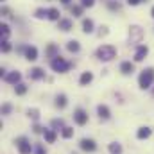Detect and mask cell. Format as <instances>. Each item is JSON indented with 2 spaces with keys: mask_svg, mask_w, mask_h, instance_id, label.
Here are the masks:
<instances>
[{
  "mask_svg": "<svg viewBox=\"0 0 154 154\" xmlns=\"http://www.w3.org/2000/svg\"><path fill=\"white\" fill-rule=\"evenodd\" d=\"M66 50L75 54V52H79V50H81V43H79L77 39H70V41L66 43Z\"/></svg>",
  "mask_w": 154,
  "mask_h": 154,
  "instance_id": "obj_21",
  "label": "cell"
},
{
  "mask_svg": "<svg viewBox=\"0 0 154 154\" xmlns=\"http://www.w3.org/2000/svg\"><path fill=\"white\" fill-rule=\"evenodd\" d=\"M50 127H52L54 131H61V129L65 127V120H63V118H54V120L50 122Z\"/></svg>",
  "mask_w": 154,
  "mask_h": 154,
  "instance_id": "obj_23",
  "label": "cell"
},
{
  "mask_svg": "<svg viewBox=\"0 0 154 154\" xmlns=\"http://www.w3.org/2000/svg\"><path fill=\"white\" fill-rule=\"evenodd\" d=\"M74 122L77 125H86L88 124V113L82 109V108H77L74 111Z\"/></svg>",
  "mask_w": 154,
  "mask_h": 154,
  "instance_id": "obj_6",
  "label": "cell"
},
{
  "mask_svg": "<svg viewBox=\"0 0 154 154\" xmlns=\"http://www.w3.org/2000/svg\"><path fill=\"white\" fill-rule=\"evenodd\" d=\"M108 151H109V154H122V145L118 142H111L108 145Z\"/></svg>",
  "mask_w": 154,
  "mask_h": 154,
  "instance_id": "obj_24",
  "label": "cell"
},
{
  "mask_svg": "<svg viewBox=\"0 0 154 154\" xmlns=\"http://www.w3.org/2000/svg\"><path fill=\"white\" fill-rule=\"evenodd\" d=\"M97 115H99L100 120H109L111 118V111H109V108L106 104H99L97 106Z\"/></svg>",
  "mask_w": 154,
  "mask_h": 154,
  "instance_id": "obj_10",
  "label": "cell"
},
{
  "mask_svg": "<svg viewBox=\"0 0 154 154\" xmlns=\"http://www.w3.org/2000/svg\"><path fill=\"white\" fill-rule=\"evenodd\" d=\"M23 56H25L27 61H36L38 59V48L36 47H27L25 52H23Z\"/></svg>",
  "mask_w": 154,
  "mask_h": 154,
  "instance_id": "obj_15",
  "label": "cell"
},
{
  "mask_svg": "<svg viewBox=\"0 0 154 154\" xmlns=\"http://www.w3.org/2000/svg\"><path fill=\"white\" fill-rule=\"evenodd\" d=\"M95 56H97V59H99V61L108 63V61H111V59H115V57H116V48L113 47V45H102V47H99V48H97Z\"/></svg>",
  "mask_w": 154,
  "mask_h": 154,
  "instance_id": "obj_2",
  "label": "cell"
},
{
  "mask_svg": "<svg viewBox=\"0 0 154 154\" xmlns=\"http://www.w3.org/2000/svg\"><path fill=\"white\" fill-rule=\"evenodd\" d=\"M54 106H56L57 109H65V108L68 106V97H66L65 93H57L56 99H54Z\"/></svg>",
  "mask_w": 154,
  "mask_h": 154,
  "instance_id": "obj_9",
  "label": "cell"
},
{
  "mask_svg": "<svg viewBox=\"0 0 154 154\" xmlns=\"http://www.w3.org/2000/svg\"><path fill=\"white\" fill-rule=\"evenodd\" d=\"M45 54H47V57L54 59L56 56H59V47H57V45H54V43H50V45L45 48Z\"/></svg>",
  "mask_w": 154,
  "mask_h": 154,
  "instance_id": "obj_17",
  "label": "cell"
},
{
  "mask_svg": "<svg viewBox=\"0 0 154 154\" xmlns=\"http://www.w3.org/2000/svg\"><path fill=\"white\" fill-rule=\"evenodd\" d=\"M91 81H93V74L91 72H82L81 77H79V84L81 86H88V84H91Z\"/></svg>",
  "mask_w": 154,
  "mask_h": 154,
  "instance_id": "obj_18",
  "label": "cell"
},
{
  "mask_svg": "<svg viewBox=\"0 0 154 154\" xmlns=\"http://www.w3.org/2000/svg\"><path fill=\"white\" fill-rule=\"evenodd\" d=\"M61 2H63V4H70V0H61Z\"/></svg>",
  "mask_w": 154,
  "mask_h": 154,
  "instance_id": "obj_40",
  "label": "cell"
},
{
  "mask_svg": "<svg viewBox=\"0 0 154 154\" xmlns=\"http://www.w3.org/2000/svg\"><path fill=\"white\" fill-rule=\"evenodd\" d=\"M93 27H95V23H93L91 18H84V20H82V32H84V34H91V32L95 31Z\"/></svg>",
  "mask_w": 154,
  "mask_h": 154,
  "instance_id": "obj_16",
  "label": "cell"
},
{
  "mask_svg": "<svg viewBox=\"0 0 154 154\" xmlns=\"http://www.w3.org/2000/svg\"><path fill=\"white\" fill-rule=\"evenodd\" d=\"M43 136H45V142H47V143H54L56 138H57V134H56L54 129H45V131H43Z\"/></svg>",
  "mask_w": 154,
  "mask_h": 154,
  "instance_id": "obj_20",
  "label": "cell"
},
{
  "mask_svg": "<svg viewBox=\"0 0 154 154\" xmlns=\"http://www.w3.org/2000/svg\"><path fill=\"white\" fill-rule=\"evenodd\" d=\"M14 143H16V149H18L20 154H32L34 152L32 143H31L29 138H25V136H18V138L14 140Z\"/></svg>",
  "mask_w": 154,
  "mask_h": 154,
  "instance_id": "obj_4",
  "label": "cell"
},
{
  "mask_svg": "<svg viewBox=\"0 0 154 154\" xmlns=\"http://www.w3.org/2000/svg\"><path fill=\"white\" fill-rule=\"evenodd\" d=\"M72 66H74V63L66 61V59L61 57V56H56L54 59H50V68H52L56 74H66Z\"/></svg>",
  "mask_w": 154,
  "mask_h": 154,
  "instance_id": "obj_1",
  "label": "cell"
},
{
  "mask_svg": "<svg viewBox=\"0 0 154 154\" xmlns=\"http://www.w3.org/2000/svg\"><path fill=\"white\" fill-rule=\"evenodd\" d=\"M27 90H29V88H27L25 82H18V84L14 86V93H16V95H25Z\"/></svg>",
  "mask_w": 154,
  "mask_h": 154,
  "instance_id": "obj_25",
  "label": "cell"
},
{
  "mask_svg": "<svg viewBox=\"0 0 154 154\" xmlns=\"http://www.w3.org/2000/svg\"><path fill=\"white\" fill-rule=\"evenodd\" d=\"M0 32H2L4 39H7V36L11 34V29H9V25H7V23H2V27H0Z\"/></svg>",
  "mask_w": 154,
  "mask_h": 154,
  "instance_id": "obj_29",
  "label": "cell"
},
{
  "mask_svg": "<svg viewBox=\"0 0 154 154\" xmlns=\"http://www.w3.org/2000/svg\"><path fill=\"white\" fill-rule=\"evenodd\" d=\"M27 116L32 118L34 122H38L39 120V109H36V108H29V109H27Z\"/></svg>",
  "mask_w": 154,
  "mask_h": 154,
  "instance_id": "obj_27",
  "label": "cell"
},
{
  "mask_svg": "<svg viewBox=\"0 0 154 154\" xmlns=\"http://www.w3.org/2000/svg\"><path fill=\"white\" fill-rule=\"evenodd\" d=\"M154 84V68H143L142 70V74L138 75V86L142 88V90H149V88H152Z\"/></svg>",
  "mask_w": 154,
  "mask_h": 154,
  "instance_id": "obj_3",
  "label": "cell"
},
{
  "mask_svg": "<svg viewBox=\"0 0 154 154\" xmlns=\"http://www.w3.org/2000/svg\"><path fill=\"white\" fill-rule=\"evenodd\" d=\"M143 36V31L138 27V25H133V27H129V39L133 41V43H138L140 39Z\"/></svg>",
  "mask_w": 154,
  "mask_h": 154,
  "instance_id": "obj_8",
  "label": "cell"
},
{
  "mask_svg": "<svg viewBox=\"0 0 154 154\" xmlns=\"http://www.w3.org/2000/svg\"><path fill=\"white\" fill-rule=\"evenodd\" d=\"M4 81H5V82H9V84H14V86H16L18 82H22V74H20V72H16V70H14V72H9L7 75L4 77Z\"/></svg>",
  "mask_w": 154,
  "mask_h": 154,
  "instance_id": "obj_11",
  "label": "cell"
},
{
  "mask_svg": "<svg viewBox=\"0 0 154 154\" xmlns=\"http://www.w3.org/2000/svg\"><path fill=\"white\" fill-rule=\"evenodd\" d=\"M151 134H152V129L147 127V125H143V127H140L136 131V138L138 140H147V138H151Z\"/></svg>",
  "mask_w": 154,
  "mask_h": 154,
  "instance_id": "obj_14",
  "label": "cell"
},
{
  "mask_svg": "<svg viewBox=\"0 0 154 154\" xmlns=\"http://www.w3.org/2000/svg\"><path fill=\"white\" fill-rule=\"evenodd\" d=\"M57 29H61L63 32H68V31L72 29V20H68V18H61V20L57 22Z\"/></svg>",
  "mask_w": 154,
  "mask_h": 154,
  "instance_id": "obj_19",
  "label": "cell"
},
{
  "mask_svg": "<svg viewBox=\"0 0 154 154\" xmlns=\"http://www.w3.org/2000/svg\"><path fill=\"white\" fill-rule=\"evenodd\" d=\"M72 136H74V127H68V125H65V127L61 129V138L68 140V138H72Z\"/></svg>",
  "mask_w": 154,
  "mask_h": 154,
  "instance_id": "obj_26",
  "label": "cell"
},
{
  "mask_svg": "<svg viewBox=\"0 0 154 154\" xmlns=\"http://www.w3.org/2000/svg\"><path fill=\"white\" fill-rule=\"evenodd\" d=\"M100 29H102V31L99 32V36H106V34H108V27H100Z\"/></svg>",
  "mask_w": 154,
  "mask_h": 154,
  "instance_id": "obj_38",
  "label": "cell"
},
{
  "mask_svg": "<svg viewBox=\"0 0 154 154\" xmlns=\"http://www.w3.org/2000/svg\"><path fill=\"white\" fill-rule=\"evenodd\" d=\"M32 154H47V149L43 147V143H36V145H34V152Z\"/></svg>",
  "mask_w": 154,
  "mask_h": 154,
  "instance_id": "obj_30",
  "label": "cell"
},
{
  "mask_svg": "<svg viewBox=\"0 0 154 154\" xmlns=\"http://www.w3.org/2000/svg\"><path fill=\"white\" fill-rule=\"evenodd\" d=\"M2 14H4V16H11V11H9L7 7H2Z\"/></svg>",
  "mask_w": 154,
  "mask_h": 154,
  "instance_id": "obj_37",
  "label": "cell"
},
{
  "mask_svg": "<svg viewBox=\"0 0 154 154\" xmlns=\"http://www.w3.org/2000/svg\"><path fill=\"white\" fill-rule=\"evenodd\" d=\"M93 4H95V0H81L82 7H93Z\"/></svg>",
  "mask_w": 154,
  "mask_h": 154,
  "instance_id": "obj_36",
  "label": "cell"
},
{
  "mask_svg": "<svg viewBox=\"0 0 154 154\" xmlns=\"http://www.w3.org/2000/svg\"><path fill=\"white\" fill-rule=\"evenodd\" d=\"M152 97H154V88H152Z\"/></svg>",
  "mask_w": 154,
  "mask_h": 154,
  "instance_id": "obj_42",
  "label": "cell"
},
{
  "mask_svg": "<svg viewBox=\"0 0 154 154\" xmlns=\"http://www.w3.org/2000/svg\"><path fill=\"white\" fill-rule=\"evenodd\" d=\"M11 111H13V106L11 104H4L2 106V115H9Z\"/></svg>",
  "mask_w": 154,
  "mask_h": 154,
  "instance_id": "obj_35",
  "label": "cell"
},
{
  "mask_svg": "<svg viewBox=\"0 0 154 154\" xmlns=\"http://www.w3.org/2000/svg\"><path fill=\"white\" fill-rule=\"evenodd\" d=\"M120 72H122L124 75H131V74L134 72V63H131V61H122V63H120Z\"/></svg>",
  "mask_w": 154,
  "mask_h": 154,
  "instance_id": "obj_13",
  "label": "cell"
},
{
  "mask_svg": "<svg viewBox=\"0 0 154 154\" xmlns=\"http://www.w3.org/2000/svg\"><path fill=\"white\" fill-rule=\"evenodd\" d=\"M79 149L84 151V152H95L97 151V142L91 140V138H82L79 142Z\"/></svg>",
  "mask_w": 154,
  "mask_h": 154,
  "instance_id": "obj_5",
  "label": "cell"
},
{
  "mask_svg": "<svg viewBox=\"0 0 154 154\" xmlns=\"http://www.w3.org/2000/svg\"><path fill=\"white\" fill-rule=\"evenodd\" d=\"M142 2H147V0H142Z\"/></svg>",
  "mask_w": 154,
  "mask_h": 154,
  "instance_id": "obj_43",
  "label": "cell"
},
{
  "mask_svg": "<svg viewBox=\"0 0 154 154\" xmlns=\"http://www.w3.org/2000/svg\"><path fill=\"white\" fill-rule=\"evenodd\" d=\"M29 79H32V81H41V79H45V70L39 68V66L31 68V72H29Z\"/></svg>",
  "mask_w": 154,
  "mask_h": 154,
  "instance_id": "obj_12",
  "label": "cell"
},
{
  "mask_svg": "<svg viewBox=\"0 0 154 154\" xmlns=\"http://www.w3.org/2000/svg\"><path fill=\"white\" fill-rule=\"evenodd\" d=\"M45 16H48V9H43V7L36 9V13H34V18L41 20V18H45Z\"/></svg>",
  "mask_w": 154,
  "mask_h": 154,
  "instance_id": "obj_28",
  "label": "cell"
},
{
  "mask_svg": "<svg viewBox=\"0 0 154 154\" xmlns=\"http://www.w3.org/2000/svg\"><path fill=\"white\" fill-rule=\"evenodd\" d=\"M43 131H45V127H41V125H39L38 122H36V124L32 125V133H34V134H41Z\"/></svg>",
  "mask_w": 154,
  "mask_h": 154,
  "instance_id": "obj_34",
  "label": "cell"
},
{
  "mask_svg": "<svg viewBox=\"0 0 154 154\" xmlns=\"http://www.w3.org/2000/svg\"><path fill=\"white\" fill-rule=\"evenodd\" d=\"M151 16H152V18H154V7H152V9H151Z\"/></svg>",
  "mask_w": 154,
  "mask_h": 154,
  "instance_id": "obj_41",
  "label": "cell"
},
{
  "mask_svg": "<svg viewBox=\"0 0 154 154\" xmlns=\"http://www.w3.org/2000/svg\"><path fill=\"white\" fill-rule=\"evenodd\" d=\"M72 14L74 16H82V5H74L72 7Z\"/></svg>",
  "mask_w": 154,
  "mask_h": 154,
  "instance_id": "obj_33",
  "label": "cell"
},
{
  "mask_svg": "<svg viewBox=\"0 0 154 154\" xmlns=\"http://www.w3.org/2000/svg\"><path fill=\"white\" fill-rule=\"evenodd\" d=\"M59 14H61V13H59V9L50 7V9H48V16H47V18H48V20H52V22H59V20H61V18H59Z\"/></svg>",
  "mask_w": 154,
  "mask_h": 154,
  "instance_id": "obj_22",
  "label": "cell"
},
{
  "mask_svg": "<svg viewBox=\"0 0 154 154\" xmlns=\"http://www.w3.org/2000/svg\"><path fill=\"white\" fill-rule=\"evenodd\" d=\"M108 7H109L111 11H118V9H120V4L115 2V0H108Z\"/></svg>",
  "mask_w": 154,
  "mask_h": 154,
  "instance_id": "obj_31",
  "label": "cell"
},
{
  "mask_svg": "<svg viewBox=\"0 0 154 154\" xmlns=\"http://www.w3.org/2000/svg\"><path fill=\"white\" fill-rule=\"evenodd\" d=\"M11 43L7 41V39H2V52H11Z\"/></svg>",
  "mask_w": 154,
  "mask_h": 154,
  "instance_id": "obj_32",
  "label": "cell"
},
{
  "mask_svg": "<svg viewBox=\"0 0 154 154\" xmlns=\"http://www.w3.org/2000/svg\"><path fill=\"white\" fill-rule=\"evenodd\" d=\"M149 54V47L147 45H138L136 52H134V63H142Z\"/></svg>",
  "mask_w": 154,
  "mask_h": 154,
  "instance_id": "obj_7",
  "label": "cell"
},
{
  "mask_svg": "<svg viewBox=\"0 0 154 154\" xmlns=\"http://www.w3.org/2000/svg\"><path fill=\"white\" fill-rule=\"evenodd\" d=\"M140 2H142V0H127V4H129V5H138Z\"/></svg>",
  "mask_w": 154,
  "mask_h": 154,
  "instance_id": "obj_39",
  "label": "cell"
}]
</instances>
